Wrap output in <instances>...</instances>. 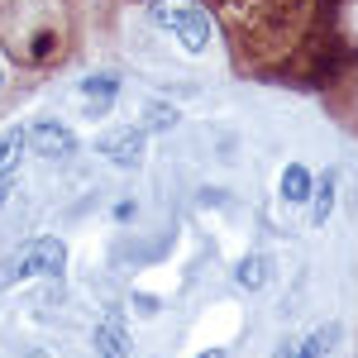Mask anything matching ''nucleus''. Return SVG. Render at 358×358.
Segmentation results:
<instances>
[{"label":"nucleus","instance_id":"f257e3e1","mask_svg":"<svg viewBox=\"0 0 358 358\" xmlns=\"http://www.w3.org/2000/svg\"><path fill=\"white\" fill-rule=\"evenodd\" d=\"M148 20L158 29H167L187 53H206L210 38H215L210 15H206L201 5H192V0H148Z\"/></svg>","mask_w":358,"mask_h":358},{"label":"nucleus","instance_id":"f03ea898","mask_svg":"<svg viewBox=\"0 0 358 358\" xmlns=\"http://www.w3.org/2000/svg\"><path fill=\"white\" fill-rule=\"evenodd\" d=\"M62 268H67V244L62 239H34L0 263V287H15L24 277H62Z\"/></svg>","mask_w":358,"mask_h":358},{"label":"nucleus","instance_id":"7ed1b4c3","mask_svg":"<svg viewBox=\"0 0 358 358\" xmlns=\"http://www.w3.org/2000/svg\"><path fill=\"white\" fill-rule=\"evenodd\" d=\"M29 148L38 158H48V163H62V158L77 153V134L67 124H57V120H38V124H29Z\"/></svg>","mask_w":358,"mask_h":358},{"label":"nucleus","instance_id":"20e7f679","mask_svg":"<svg viewBox=\"0 0 358 358\" xmlns=\"http://www.w3.org/2000/svg\"><path fill=\"white\" fill-rule=\"evenodd\" d=\"M106 158H110L115 167H138L143 163V124L138 129H110V134H101V143H96Z\"/></svg>","mask_w":358,"mask_h":358},{"label":"nucleus","instance_id":"39448f33","mask_svg":"<svg viewBox=\"0 0 358 358\" xmlns=\"http://www.w3.org/2000/svg\"><path fill=\"white\" fill-rule=\"evenodd\" d=\"M24 148H29V129L24 124H10V129L0 134V177H10V172L20 167Z\"/></svg>","mask_w":358,"mask_h":358},{"label":"nucleus","instance_id":"423d86ee","mask_svg":"<svg viewBox=\"0 0 358 358\" xmlns=\"http://www.w3.org/2000/svg\"><path fill=\"white\" fill-rule=\"evenodd\" d=\"M310 192H315V177L301 163H287V172H282V201L287 206H301V201H310Z\"/></svg>","mask_w":358,"mask_h":358},{"label":"nucleus","instance_id":"0eeeda50","mask_svg":"<svg viewBox=\"0 0 358 358\" xmlns=\"http://www.w3.org/2000/svg\"><path fill=\"white\" fill-rule=\"evenodd\" d=\"M334 187H339V177H334V172H320V182H315V192H310V224H315V229L334 215Z\"/></svg>","mask_w":358,"mask_h":358},{"label":"nucleus","instance_id":"6e6552de","mask_svg":"<svg viewBox=\"0 0 358 358\" xmlns=\"http://www.w3.org/2000/svg\"><path fill=\"white\" fill-rule=\"evenodd\" d=\"M234 282H239L244 292H258V287L268 282V258H263V253H248V258H239V263H234Z\"/></svg>","mask_w":358,"mask_h":358},{"label":"nucleus","instance_id":"1a4fd4ad","mask_svg":"<svg viewBox=\"0 0 358 358\" xmlns=\"http://www.w3.org/2000/svg\"><path fill=\"white\" fill-rule=\"evenodd\" d=\"M124 330L115 325V320H106V325H96V354L101 358H124Z\"/></svg>","mask_w":358,"mask_h":358},{"label":"nucleus","instance_id":"9d476101","mask_svg":"<svg viewBox=\"0 0 358 358\" xmlns=\"http://www.w3.org/2000/svg\"><path fill=\"white\" fill-rule=\"evenodd\" d=\"M334 339H339V325H334V320H325L320 330H310V334L301 339V358H320V354H330Z\"/></svg>","mask_w":358,"mask_h":358},{"label":"nucleus","instance_id":"9b49d317","mask_svg":"<svg viewBox=\"0 0 358 358\" xmlns=\"http://www.w3.org/2000/svg\"><path fill=\"white\" fill-rule=\"evenodd\" d=\"M115 91H120V77H115V72H96V77H86V82H82L86 101H106V106H110Z\"/></svg>","mask_w":358,"mask_h":358},{"label":"nucleus","instance_id":"f8f14e48","mask_svg":"<svg viewBox=\"0 0 358 358\" xmlns=\"http://www.w3.org/2000/svg\"><path fill=\"white\" fill-rule=\"evenodd\" d=\"M177 106H163V101H148L143 106V129H177Z\"/></svg>","mask_w":358,"mask_h":358},{"label":"nucleus","instance_id":"ddd939ff","mask_svg":"<svg viewBox=\"0 0 358 358\" xmlns=\"http://www.w3.org/2000/svg\"><path fill=\"white\" fill-rule=\"evenodd\" d=\"M134 306L138 315H158V296H148V292H134Z\"/></svg>","mask_w":358,"mask_h":358},{"label":"nucleus","instance_id":"4468645a","mask_svg":"<svg viewBox=\"0 0 358 358\" xmlns=\"http://www.w3.org/2000/svg\"><path fill=\"white\" fill-rule=\"evenodd\" d=\"M273 358H301V339H287V344H282Z\"/></svg>","mask_w":358,"mask_h":358},{"label":"nucleus","instance_id":"2eb2a0df","mask_svg":"<svg viewBox=\"0 0 358 358\" xmlns=\"http://www.w3.org/2000/svg\"><path fill=\"white\" fill-rule=\"evenodd\" d=\"M115 220H134V201H120L115 206Z\"/></svg>","mask_w":358,"mask_h":358},{"label":"nucleus","instance_id":"dca6fc26","mask_svg":"<svg viewBox=\"0 0 358 358\" xmlns=\"http://www.w3.org/2000/svg\"><path fill=\"white\" fill-rule=\"evenodd\" d=\"M196 358H224V349H206V354H196Z\"/></svg>","mask_w":358,"mask_h":358},{"label":"nucleus","instance_id":"f3484780","mask_svg":"<svg viewBox=\"0 0 358 358\" xmlns=\"http://www.w3.org/2000/svg\"><path fill=\"white\" fill-rule=\"evenodd\" d=\"M5 201H10V187H0V206H5Z\"/></svg>","mask_w":358,"mask_h":358},{"label":"nucleus","instance_id":"a211bd4d","mask_svg":"<svg viewBox=\"0 0 358 358\" xmlns=\"http://www.w3.org/2000/svg\"><path fill=\"white\" fill-rule=\"evenodd\" d=\"M29 358H48V354H29Z\"/></svg>","mask_w":358,"mask_h":358},{"label":"nucleus","instance_id":"6ab92c4d","mask_svg":"<svg viewBox=\"0 0 358 358\" xmlns=\"http://www.w3.org/2000/svg\"><path fill=\"white\" fill-rule=\"evenodd\" d=\"M0 82H5V77H0Z\"/></svg>","mask_w":358,"mask_h":358}]
</instances>
